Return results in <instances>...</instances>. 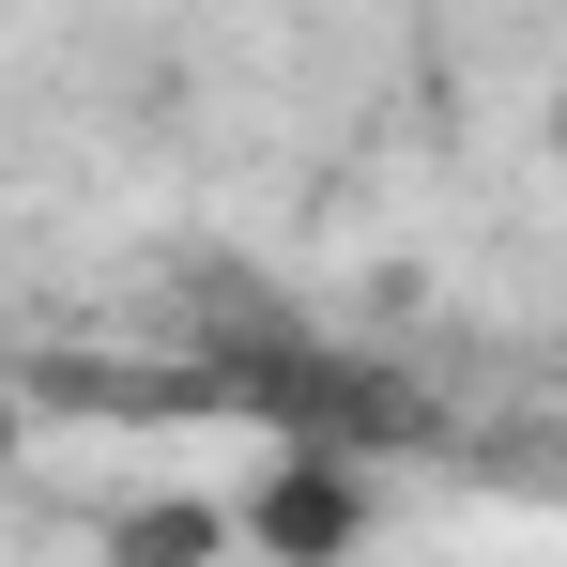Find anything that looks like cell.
<instances>
[{"mask_svg":"<svg viewBox=\"0 0 567 567\" xmlns=\"http://www.w3.org/2000/svg\"><path fill=\"white\" fill-rule=\"evenodd\" d=\"M230 553H261V567H338V553H369V475H353V461H277L246 506H230Z\"/></svg>","mask_w":567,"mask_h":567,"instance_id":"cell-1","label":"cell"},{"mask_svg":"<svg viewBox=\"0 0 567 567\" xmlns=\"http://www.w3.org/2000/svg\"><path fill=\"white\" fill-rule=\"evenodd\" d=\"M215 553H230V506H154L107 537V567H215Z\"/></svg>","mask_w":567,"mask_h":567,"instance_id":"cell-2","label":"cell"},{"mask_svg":"<svg viewBox=\"0 0 567 567\" xmlns=\"http://www.w3.org/2000/svg\"><path fill=\"white\" fill-rule=\"evenodd\" d=\"M0 461H16V399H0Z\"/></svg>","mask_w":567,"mask_h":567,"instance_id":"cell-3","label":"cell"}]
</instances>
